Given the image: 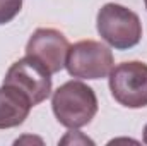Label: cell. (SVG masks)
Returning <instances> with one entry per match:
<instances>
[{"label":"cell","mask_w":147,"mask_h":146,"mask_svg":"<svg viewBox=\"0 0 147 146\" xmlns=\"http://www.w3.org/2000/svg\"><path fill=\"white\" fill-rule=\"evenodd\" d=\"M51 108L62 126L79 129L87 126L98 113V98L94 89L82 81H67L53 93Z\"/></svg>","instance_id":"1"},{"label":"cell","mask_w":147,"mask_h":146,"mask_svg":"<svg viewBox=\"0 0 147 146\" xmlns=\"http://www.w3.org/2000/svg\"><path fill=\"white\" fill-rule=\"evenodd\" d=\"M96 28L99 36L116 50L134 48L142 40V23L139 16L120 3H106L99 9Z\"/></svg>","instance_id":"2"},{"label":"cell","mask_w":147,"mask_h":146,"mask_svg":"<svg viewBox=\"0 0 147 146\" xmlns=\"http://www.w3.org/2000/svg\"><path fill=\"white\" fill-rule=\"evenodd\" d=\"M65 67L77 79H103L115 67L111 50L94 40H82L69 48Z\"/></svg>","instance_id":"3"},{"label":"cell","mask_w":147,"mask_h":146,"mask_svg":"<svg viewBox=\"0 0 147 146\" xmlns=\"http://www.w3.org/2000/svg\"><path fill=\"white\" fill-rule=\"evenodd\" d=\"M110 91L113 98L127 108L147 107V64L132 60L111 69Z\"/></svg>","instance_id":"4"},{"label":"cell","mask_w":147,"mask_h":146,"mask_svg":"<svg viewBox=\"0 0 147 146\" xmlns=\"http://www.w3.org/2000/svg\"><path fill=\"white\" fill-rule=\"evenodd\" d=\"M3 84H10L21 89L33 107L39 105L51 95V74L50 71L38 62L36 59L26 55L14 62L3 77Z\"/></svg>","instance_id":"5"},{"label":"cell","mask_w":147,"mask_h":146,"mask_svg":"<svg viewBox=\"0 0 147 146\" xmlns=\"http://www.w3.org/2000/svg\"><path fill=\"white\" fill-rule=\"evenodd\" d=\"M70 43L63 33L53 28H38L26 45V55L41 62L50 74L60 72L65 67Z\"/></svg>","instance_id":"6"},{"label":"cell","mask_w":147,"mask_h":146,"mask_svg":"<svg viewBox=\"0 0 147 146\" xmlns=\"http://www.w3.org/2000/svg\"><path fill=\"white\" fill-rule=\"evenodd\" d=\"M31 108L33 103L21 89L10 84L0 86V129L21 126L28 119Z\"/></svg>","instance_id":"7"},{"label":"cell","mask_w":147,"mask_h":146,"mask_svg":"<svg viewBox=\"0 0 147 146\" xmlns=\"http://www.w3.org/2000/svg\"><path fill=\"white\" fill-rule=\"evenodd\" d=\"M22 9V0H0V26L10 23Z\"/></svg>","instance_id":"8"},{"label":"cell","mask_w":147,"mask_h":146,"mask_svg":"<svg viewBox=\"0 0 147 146\" xmlns=\"http://www.w3.org/2000/svg\"><path fill=\"white\" fill-rule=\"evenodd\" d=\"M75 136H77V131H70V132H69V134L60 141V143H74V145H75V143H79V141H80V143H89V145H92V141H91L89 138L82 136L80 132H79V138H75Z\"/></svg>","instance_id":"9"},{"label":"cell","mask_w":147,"mask_h":146,"mask_svg":"<svg viewBox=\"0 0 147 146\" xmlns=\"http://www.w3.org/2000/svg\"><path fill=\"white\" fill-rule=\"evenodd\" d=\"M142 139H144V143L147 145V124H146V127H144V136H142Z\"/></svg>","instance_id":"10"},{"label":"cell","mask_w":147,"mask_h":146,"mask_svg":"<svg viewBox=\"0 0 147 146\" xmlns=\"http://www.w3.org/2000/svg\"><path fill=\"white\" fill-rule=\"evenodd\" d=\"M144 3H146V9H147V0H144Z\"/></svg>","instance_id":"11"}]
</instances>
